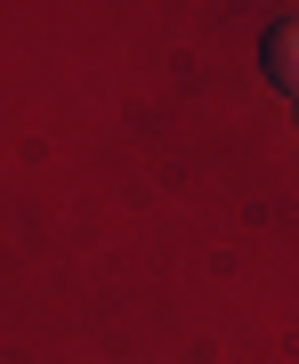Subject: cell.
I'll return each mask as SVG.
<instances>
[{
    "instance_id": "1",
    "label": "cell",
    "mask_w": 299,
    "mask_h": 364,
    "mask_svg": "<svg viewBox=\"0 0 299 364\" xmlns=\"http://www.w3.org/2000/svg\"><path fill=\"white\" fill-rule=\"evenodd\" d=\"M259 65H267L275 90H291V97H299V16H283V25L259 41Z\"/></svg>"
}]
</instances>
